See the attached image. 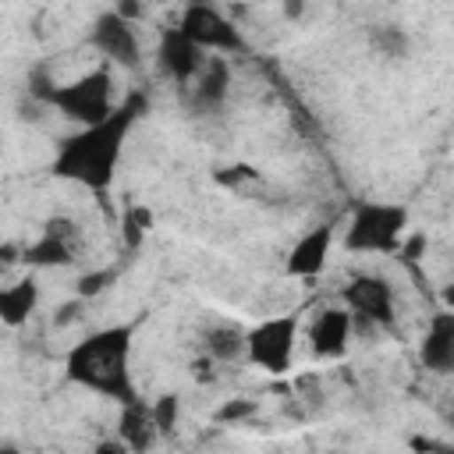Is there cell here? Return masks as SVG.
<instances>
[{
    "label": "cell",
    "mask_w": 454,
    "mask_h": 454,
    "mask_svg": "<svg viewBox=\"0 0 454 454\" xmlns=\"http://www.w3.org/2000/svg\"><path fill=\"white\" fill-rule=\"evenodd\" d=\"M149 110V96L145 92H128L114 114L92 128H78L74 135H67L57 145V156L50 163V174L71 184H82L96 195H106L117 167H121V153L128 142V131L138 124V117Z\"/></svg>",
    "instance_id": "6da1fadb"
},
{
    "label": "cell",
    "mask_w": 454,
    "mask_h": 454,
    "mask_svg": "<svg viewBox=\"0 0 454 454\" xmlns=\"http://www.w3.org/2000/svg\"><path fill=\"white\" fill-rule=\"evenodd\" d=\"M142 319L145 316H138L131 323L99 326L85 340L67 348L64 376L74 387L92 390L99 397H110L117 404L138 401V390H135V380H131V344H135V330H138Z\"/></svg>",
    "instance_id": "7a4b0ae2"
},
{
    "label": "cell",
    "mask_w": 454,
    "mask_h": 454,
    "mask_svg": "<svg viewBox=\"0 0 454 454\" xmlns=\"http://www.w3.org/2000/svg\"><path fill=\"white\" fill-rule=\"evenodd\" d=\"M39 103L57 110L60 117L74 121L78 128H92V124L106 121L114 114V106H117L114 103V78H110L106 67H96V71H89V74H82V78H74L67 85L53 82Z\"/></svg>",
    "instance_id": "3957f363"
},
{
    "label": "cell",
    "mask_w": 454,
    "mask_h": 454,
    "mask_svg": "<svg viewBox=\"0 0 454 454\" xmlns=\"http://www.w3.org/2000/svg\"><path fill=\"white\" fill-rule=\"evenodd\" d=\"M408 227V209L397 202H358L348 227L344 248L348 252H383L394 255Z\"/></svg>",
    "instance_id": "277c9868"
},
{
    "label": "cell",
    "mask_w": 454,
    "mask_h": 454,
    "mask_svg": "<svg viewBox=\"0 0 454 454\" xmlns=\"http://www.w3.org/2000/svg\"><path fill=\"white\" fill-rule=\"evenodd\" d=\"M294 344H298V312H284V316H270L262 323H255L245 333V355L252 365L280 376L291 369L294 362Z\"/></svg>",
    "instance_id": "5b68a950"
},
{
    "label": "cell",
    "mask_w": 454,
    "mask_h": 454,
    "mask_svg": "<svg viewBox=\"0 0 454 454\" xmlns=\"http://www.w3.org/2000/svg\"><path fill=\"white\" fill-rule=\"evenodd\" d=\"M177 28H181L202 53H206V50H216V53H227V57L248 53V43H245L241 28H238L223 11H216L213 4H188V7L181 11Z\"/></svg>",
    "instance_id": "8992f818"
},
{
    "label": "cell",
    "mask_w": 454,
    "mask_h": 454,
    "mask_svg": "<svg viewBox=\"0 0 454 454\" xmlns=\"http://www.w3.org/2000/svg\"><path fill=\"white\" fill-rule=\"evenodd\" d=\"M340 301L351 316H365V319H372L376 326H387V330L394 326V287L380 273H358L340 291Z\"/></svg>",
    "instance_id": "52a82bcc"
},
{
    "label": "cell",
    "mask_w": 454,
    "mask_h": 454,
    "mask_svg": "<svg viewBox=\"0 0 454 454\" xmlns=\"http://www.w3.org/2000/svg\"><path fill=\"white\" fill-rule=\"evenodd\" d=\"M89 43H92L106 60H114V64L124 67V71H138V64H142V46H138L135 25H128V21L117 18L114 11H103V14L92 21Z\"/></svg>",
    "instance_id": "ba28073f"
},
{
    "label": "cell",
    "mask_w": 454,
    "mask_h": 454,
    "mask_svg": "<svg viewBox=\"0 0 454 454\" xmlns=\"http://www.w3.org/2000/svg\"><path fill=\"white\" fill-rule=\"evenodd\" d=\"M206 53L174 25V28H160L156 39V67L163 78H174L181 89H188L195 82V74L202 71Z\"/></svg>",
    "instance_id": "9c48e42d"
},
{
    "label": "cell",
    "mask_w": 454,
    "mask_h": 454,
    "mask_svg": "<svg viewBox=\"0 0 454 454\" xmlns=\"http://www.w3.org/2000/svg\"><path fill=\"white\" fill-rule=\"evenodd\" d=\"M330 248H333V223H316L312 231H305L291 245V252L284 259V273L287 277H301V280H316L326 270Z\"/></svg>",
    "instance_id": "30bf717a"
},
{
    "label": "cell",
    "mask_w": 454,
    "mask_h": 454,
    "mask_svg": "<svg viewBox=\"0 0 454 454\" xmlns=\"http://www.w3.org/2000/svg\"><path fill=\"white\" fill-rule=\"evenodd\" d=\"M419 358L436 376H450L454 372V312L450 309L433 312V319L426 326V337L419 344Z\"/></svg>",
    "instance_id": "8fae6325"
},
{
    "label": "cell",
    "mask_w": 454,
    "mask_h": 454,
    "mask_svg": "<svg viewBox=\"0 0 454 454\" xmlns=\"http://www.w3.org/2000/svg\"><path fill=\"white\" fill-rule=\"evenodd\" d=\"M192 89V110L195 114H220L231 96V64L223 57H206L202 71L195 74Z\"/></svg>",
    "instance_id": "7c38bea8"
},
{
    "label": "cell",
    "mask_w": 454,
    "mask_h": 454,
    "mask_svg": "<svg viewBox=\"0 0 454 454\" xmlns=\"http://www.w3.org/2000/svg\"><path fill=\"white\" fill-rule=\"evenodd\" d=\"M348 340H351V312L348 309H323L309 330V344H312V355L316 358H340L348 351Z\"/></svg>",
    "instance_id": "4fadbf2b"
},
{
    "label": "cell",
    "mask_w": 454,
    "mask_h": 454,
    "mask_svg": "<svg viewBox=\"0 0 454 454\" xmlns=\"http://www.w3.org/2000/svg\"><path fill=\"white\" fill-rule=\"evenodd\" d=\"M117 436L121 443L131 450V454H149L153 443H156V426H153V415H149V404L131 401V404H121V415H117Z\"/></svg>",
    "instance_id": "5bb4252c"
},
{
    "label": "cell",
    "mask_w": 454,
    "mask_h": 454,
    "mask_svg": "<svg viewBox=\"0 0 454 454\" xmlns=\"http://www.w3.org/2000/svg\"><path fill=\"white\" fill-rule=\"evenodd\" d=\"M39 305V284L35 277H21L7 287H0V323L4 326H25L28 316Z\"/></svg>",
    "instance_id": "9a60e30c"
},
{
    "label": "cell",
    "mask_w": 454,
    "mask_h": 454,
    "mask_svg": "<svg viewBox=\"0 0 454 454\" xmlns=\"http://www.w3.org/2000/svg\"><path fill=\"white\" fill-rule=\"evenodd\" d=\"M21 262L32 266V270L71 266V262H74V245H67V241H60V238H50V234H39L32 245L21 248Z\"/></svg>",
    "instance_id": "2e32d148"
},
{
    "label": "cell",
    "mask_w": 454,
    "mask_h": 454,
    "mask_svg": "<svg viewBox=\"0 0 454 454\" xmlns=\"http://www.w3.org/2000/svg\"><path fill=\"white\" fill-rule=\"evenodd\" d=\"M202 348L213 362H234L245 355V333L231 323H213L202 330Z\"/></svg>",
    "instance_id": "e0dca14e"
},
{
    "label": "cell",
    "mask_w": 454,
    "mask_h": 454,
    "mask_svg": "<svg viewBox=\"0 0 454 454\" xmlns=\"http://www.w3.org/2000/svg\"><path fill=\"white\" fill-rule=\"evenodd\" d=\"M369 46H372L380 57H387V60H404L408 50H411V35H408V28L397 25V21H380V25L369 28Z\"/></svg>",
    "instance_id": "ac0fdd59"
},
{
    "label": "cell",
    "mask_w": 454,
    "mask_h": 454,
    "mask_svg": "<svg viewBox=\"0 0 454 454\" xmlns=\"http://www.w3.org/2000/svg\"><path fill=\"white\" fill-rule=\"evenodd\" d=\"M153 223H156V216H153L149 206L128 202L124 213H121V238H124V248H128V252H138L142 241H145V234L153 231Z\"/></svg>",
    "instance_id": "d6986e66"
},
{
    "label": "cell",
    "mask_w": 454,
    "mask_h": 454,
    "mask_svg": "<svg viewBox=\"0 0 454 454\" xmlns=\"http://www.w3.org/2000/svg\"><path fill=\"white\" fill-rule=\"evenodd\" d=\"M149 415H153V426L160 436H170L177 429V419H181V397L177 394H160L153 404H149Z\"/></svg>",
    "instance_id": "ffe728a7"
},
{
    "label": "cell",
    "mask_w": 454,
    "mask_h": 454,
    "mask_svg": "<svg viewBox=\"0 0 454 454\" xmlns=\"http://www.w3.org/2000/svg\"><path fill=\"white\" fill-rule=\"evenodd\" d=\"M110 284H117V270H114V266H103V270H89V273H82V277L74 280V298L89 301V298L103 294Z\"/></svg>",
    "instance_id": "44dd1931"
},
{
    "label": "cell",
    "mask_w": 454,
    "mask_h": 454,
    "mask_svg": "<svg viewBox=\"0 0 454 454\" xmlns=\"http://www.w3.org/2000/svg\"><path fill=\"white\" fill-rule=\"evenodd\" d=\"M255 415V401L252 397H227L216 411H213V422L216 426H238V422H248Z\"/></svg>",
    "instance_id": "7402d4cb"
},
{
    "label": "cell",
    "mask_w": 454,
    "mask_h": 454,
    "mask_svg": "<svg viewBox=\"0 0 454 454\" xmlns=\"http://www.w3.org/2000/svg\"><path fill=\"white\" fill-rule=\"evenodd\" d=\"M43 234L60 238V241H67V245H78V223H74L71 216H46V220H43Z\"/></svg>",
    "instance_id": "603a6c76"
},
{
    "label": "cell",
    "mask_w": 454,
    "mask_h": 454,
    "mask_svg": "<svg viewBox=\"0 0 454 454\" xmlns=\"http://www.w3.org/2000/svg\"><path fill=\"white\" fill-rule=\"evenodd\" d=\"M252 177H255V170L245 167V163H238V167H220V170L213 174V181L223 184V188H238L241 181H252Z\"/></svg>",
    "instance_id": "cb8c5ba5"
},
{
    "label": "cell",
    "mask_w": 454,
    "mask_h": 454,
    "mask_svg": "<svg viewBox=\"0 0 454 454\" xmlns=\"http://www.w3.org/2000/svg\"><path fill=\"white\" fill-rule=\"evenodd\" d=\"M82 309H85V301H82V298H71V301H64V305H57V309H53V330H64V326H71V323H78V316H82Z\"/></svg>",
    "instance_id": "d4e9b609"
},
{
    "label": "cell",
    "mask_w": 454,
    "mask_h": 454,
    "mask_svg": "<svg viewBox=\"0 0 454 454\" xmlns=\"http://www.w3.org/2000/svg\"><path fill=\"white\" fill-rule=\"evenodd\" d=\"M408 447L415 454H454V447L447 440H433V436H408Z\"/></svg>",
    "instance_id": "484cf974"
},
{
    "label": "cell",
    "mask_w": 454,
    "mask_h": 454,
    "mask_svg": "<svg viewBox=\"0 0 454 454\" xmlns=\"http://www.w3.org/2000/svg\"><path fill=\"white\" fill-rule=\"evenodd\" d=\"M422 252H426V234H422V231H415V234L401 238V245H397V252H394V255H401V259L415 262V259H419Z\"/></svg>",
    "instance_id": "4316f807"
},
{
    "label": "cell",
    "mask_w": 454,
    "mask_h": 454,
    "mask_svg": "<svg viewBox=\"0 0 454 454\" xmlns=\"http://www.w3.org/2000/svg\"><path fill=\"white\" fill-rule=\"evenodd\" d=\"M117 18H124L128 25H135L138 18H145V4H138V0H121V4H114L110 7Z\"/></svg>",
    "instance_id": "83f0119b"
},
{
    "label": "cell",
    "mask_w": 454,
    "mask_h": 454,
    "mask_svg": "<svg viewBox=\"0 0 454 454\" xmlns=\"http://www.w3.org/2000/svg\"><path fill=\"white\" fill-rule=\"evenodd\" d=\"M216 362L209 358V355H202V358H192V380H199V383H213L216 380V369H213Z\"/></svg>",
    "instance_id": "f1b7e54d"
},
{
    "label": "cell",
    "mask_w": 454,
    "mask_h": 454,
    "mask_svg": "<svg viewBox=\"0 0 454 454\" xmlns=\"http://www.w3.org/2000/svg\"><path fill=\"white\" fill-rule=\"evenodd\" d=\"M14 262H21V248L14 241H0V270H7Z\"/></svg>",
    "instance_id": "f546056e"
},
{
    "label": "cell",
    "mask_w": 454,
    "mask_h": 454,
    "mask_svg": "<svg viewBox=\"0 0 454 454\" xmlns=\"http://www.w3.org/2000/svg\"><path fill=\"white\" fill-rule=\"evenodd\" d=\"M92 454H131L121 440H99L96 447H92Z\"/></svg>",
    "instance_id": "4dcf8cb0"
},
{
    "label": "cell",
    "mask_w": 454,
    "mask_h": 454,
    "mask_svg": "<svg viewBox=\"0 0 454 454\" xmlns=\"http://www.w3.org/2000/svg\"><path fill=\"white\" fill-rule=\"evenodd\" d=\"M301 14H305V4H301V0H284V18L294 21V18H301Z\"/></svg>",
    "instance_id": "1f68e13d"
},
{
    "label": "cell",
    "mask_w": 454,
    "mask_h": 454,
    "mask_svg": "<svg viewBox=\"0 0 454 454\" xmlns=\"http://www.w3.org/2000/svg\"><path fill=\"white\" fill-rule=\"evenodd\" d=\"M0 454H21V447L18 443H0Z\"/></svg>",
    "instance_id": "d6a6232c"
},
{
    "label": "cell",
    "mask_w": 454,
    "mask_h": 454,
    "mask_svg": "<svg viewBox=\"0 0 454 454\" xmlns=\"http://www.w3.org/2000/svg\"><path fill=\"white\" fill-rule=\"evenodd\" d=\"M323 454H340V450H323Z\"/></svg>",
    "instance_id": "836d02e7"
}]
</instances>
